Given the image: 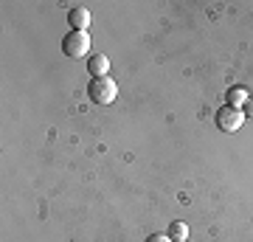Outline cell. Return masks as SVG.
<instances>
[{
    "label": "cell",
    "mask_w": 253,
    "mask_h": 242,
    "mask_svg": "<svg viewBox=\"0 0 253 242\" xmlns=\"http://www.w3.org/2000/svg\"><path fill=\"white\" fill-rule=\"evenodd\" d=\"M87 96H90V101H96V104H113L116 96H118V85L110 79V76H99V79L90 82Z\"/></svg>",
    "instance_id": "6da1fadb"
},
{
    "label": "cell",
    "mask_w": 253,
    "mask_h": 242,
    "mask_svg": "<svg viewBox=\"0 0 253 242\" xmlns=\"http://www.w3.org/2000/svg\"><path fill=\"white\" fill-rule=\"evenodd\" d=\"M62 51L71 59H82V56L90 51V37H87V31H71L62 40Z\"/></svg>",
    "instance_id": "7a4b0ae2"
},
{
    "label": "cell",
    "mask_w": 253,
    "mask_h": 242,
    "mask_svg": "<svg viewBox=\"0 0 253 242\" xmlns=\"http://www.w3.org/2000/svg\"><path fill=\"white\" fill-rule=\"evenodd\" d=\"M242 124H245V113L239 107L225 104V107L217 110V127L222 133H236V130H242Z\"/></svg>",
    "instance_id": "3957f363"
},
{
    "label": "cell",
    "mask_w": 253,
    "mask_h": 242,
    "mask_svg": "<svg viewBox=\"0 0 253 242\" xmlns=\"http://www.w3.org/2000/svg\"><path fill=\"white\" fill-rule=\"evenodd\" d=\"M68 23H71V31H87L90 26V11L84 6H76V9L68 11Z\"/></svg>",
    "instance_id": "277c9868"
},
{
    "label": "cell",
    "mask_w": 253,
    "mask_h": 242,
    "mask_svg": "<svg viewBox=\"0 0 253 242\" xmlns=\"http://www.w3.org/2000/svg\"><path fill=\"white\" fill-rule=\"evenodd\" d=\"M87 71H90L93 79H99V76H107V71H110V59H107L104 54L90 56V62H87Z\"/></svg>",
    "instance_id": "5b68a950"
},
{
    "label": "cell",
    "mask_w": 253,
    "mask_h": 242,
    "mask_svg": "<svg viewBox=\"0 0 253 242\" xmlns=\"http://www.w3.org/2000/svg\"><path fill=\"white\" fill-rule=\"evenodd\" d=\"M166 237H169L172 242H186V240H189V225L177 220V223H172V225H169V231H166Z\"/></svg>",
    "instance_id": "8992f818"
},
{
    "label": "cell",
    "mask_w": 253,
    "mask_h": 242,
    "mask_svg": "<svg viewBox=\"0 0 253 242\" xmlns=\"http://www.w3.org/2000/svg\"><path fill=\"white\" fill-rule=\"evenodd\" d=\"M248 96H251V93H248L245 88H239V85H236V88L228 90L225 99H228V104H231V107H239V110H242V104L248 101Z\"/></svg>",
    "instance_id": "52a82bcc"
},
{
    "label": "cell",
    "mask_w": 253,
    "mask_h": 242,
    "mask_svg": "<svg viewBox=\"0 0 253 242\" xmlns=\"http://www.w3.org/2000/svg\"><path fill=\"white\" fill-rule=\"evenodd\" d=\"M242 113H245V118H251V121H253V93L248 96V101L242 104Z\"/></svg>",
    "instance_id": "ba28073f"
},
{
    "label": "cell",
    "mask_w": 253,
    "mask_h": 242,
    "mask_svg": "<svg viewBox=\"0 0 253 242\" xmlns=\"http://www.w3.org/2000/svg\"><path fill=\"white\" fill-rule=\"evenodd\" d=\"M146 242H172V240H169L166 234H149V237H146Z\"/></svg>",
    "instance_id": "9c48e42d"
}]
</instances>
